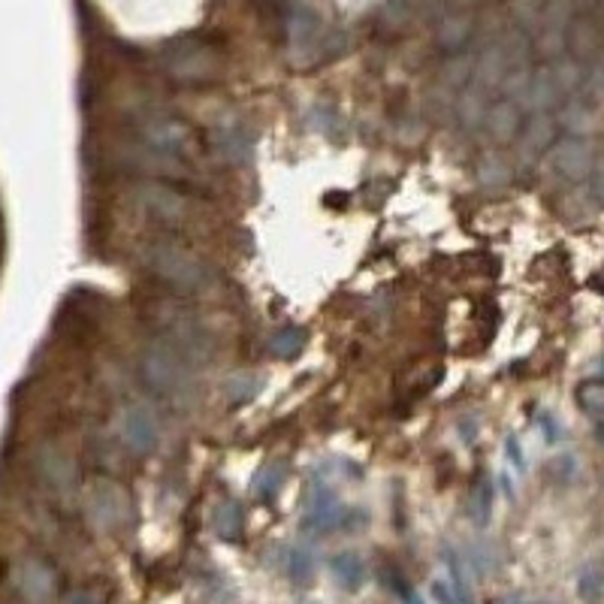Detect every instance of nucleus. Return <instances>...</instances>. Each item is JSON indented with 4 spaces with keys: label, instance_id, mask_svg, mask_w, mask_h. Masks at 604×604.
<instances>
[{
    "label": "nucleus",
    "instance_id": "16",
    "mask_svg": "<svg viewBox=\"0 0 604 604\" xmlns=\"http://www.w3.org/2000/svg\"><path fill=\"white\" fill-rule=\"evenodd\" d=\"M432 592H435V598H438V604H457V595H453V586L450 583H435L432 586Z\"/></svg>",
    "mask_w": 604,
    "mask_h": 604
},
{
    "label": "nucleus",
    "instance_id": "10",
    "mask_svg": "<svg viewBox=\"0 0 604 604\" xmlns=\"http://www.w3.org/2000/svg\"><path fill=\"white\" fill-rule=\"evenodd\" d=\"M577 405L598 423L604 420V381H586L577 387Z\"/></svg>",
    "mask_w": 604,
    "mask_h": 604
},
{
    "label": "nucleus",
    "instance_id": "15",
    "mask_svg": "<svg viewBox=\"0 0 604 604\" xmlns=\"http://www.w3.org/2000/svg\"><path fill=\"white\" fill-rule=\"evenodd\" d=\"M469 511H472V520H475V523H484V520H487V514H490V493H487V487H478V493L469 499Z\"/></svg>",
    "mask_w": 604,
    "mask_h": 604
},
{
    "label": "nucleus",
    "instance_id": "17",
    "mask_svg": "<svg viewBox=\"0 0 604 604\" xmlns=\"http://www.w3.org/2000/svg\"><path fill=\"white\" fill-rule=\"evenodd\" d=\"M67 604H100V598L94 592H88V589H79V592H73L67 598Z\"/></svg>",
    "mask_w": 604,
    "mask_h": 604
},
{
    "label": "nucleus",
    "instance_id": "13",
    "mask_svg": "<svg viewBox=\"0 0 604 604\" xmlns=\"http://www.w3.org/2000/svg\"><path fill=\"white\" fill-rule=\"evenodd\" d=\"M40 466H43V472H46V478L55 484V487H67V481L73 478V469H70V463L67 460H61L55 450H49L46 457L40 460Z\"/></svg>",
    "mask_w": 604,
    "mask_h": 604
},
{
    "label": "nucleus",
    "instance_id": "9",
    "mask_svg": "<svg viewBox=\"0 0 604 604\" xmlns=\"http://www.w3.org/2000/svg\"><path fill=\"white\" fill-rule=\"evenodd\" d=\"M242 508L236 502H224L215 514V532L224 538V541H236L242 535Z\"/></svg>",
    "mask_w": 604,
    "mask_h": 604
},
{
    "label": "nucleus",
    "instance_id": "14",
    "mask_svg": "<svg viewBox=\"0 0 604 604\" xmlns=\"http://www.w3.org/2000/svg\"><path fill=\"white\" fill-rule=\"evenodd\" d=\"M284 478H287V469H284V466H272V469H266V472L257 478V493H260L263 499L275 496V493L281 490Z\"/></svg>",
    "mask_w": 604,
    "mask_h": 604
},
{
    "label": "nucleus",
    "instance_id": "3",
    "mask_svg": "<svg viewBox=\"0 0 604 604\" xmlns=\"http://www.w3.org/2000/svg\"><path fill=\"white\" fill-rule=\"evenodd\" d=\"M118 432H121V441L130 453L136 457H145V453L155 450L158 444V426L151 420V414L145 408H130L124 411L121 423H118Z\"/></svg>",
    "mask_w": 604,
    "mask_h": 604
},
{
    "label": "nucleus",
    "instance_id": "4",
    "mask_svg": "<svg viewBox=\"0 0 604 604\" xmlns=\"http://www.w3.org/2000/svg\"><path fill=\"white\" fill-rule=\"evenodd\" d=\"M16 589L22 592L25 601L31 604H46L55 595V574L46 562L28 559L16 568Z\"/></svg>",
    "mask_w": 604,
    "mask_h": 604
},
{
    "label": "nucleus",
    "instance_id": "12",
    "mask_svg": "<svg viewBox=\"0 0 604 604\" xmlns=\"http://www.w3.org/2000/svg\"><path fill=\"white\" fill-rule=\"evenodd\" d=\"M312 574H315V556H312V550L309 547H296L290 553V577L296 583H309Z\"/></svg>",
    "mask_w": 604,
    "mask_h": 604
},
{
    "label": "nucleus",
    "instance_id": "1",
    "mask_svg": "<svg viewBox=\"0 0 604 604\" xmlns=\"http://www.w3.org/2000/svg\"><path fill=\"white\" fill-rule=\"evenodd\" d=\"M142 375H145V384L161 396L179 399L191 393V372L185 369V363L179 360L173 348L151 345L142 357Z\"/></svg>",
    "mask_w": 604,
    "mask_h": 604
},
{
    "label": "nucleus",
    "instance_id": "7",
    "mask_svg": "<svg viewBox=\"0 0 604 604\" xmlns=\"http://www.w3.org/2000/svg\"><path fill=\"white\" fill-rule=\"evenodd\" d=\"M553 161H556V167H559V173L565 179H583L589 173V164H592L589 148L583 142H565V145H559V151H553Z\"/></svg>",
    "mask_w": 604,
    "mask_h": 604
},
{
    "label": "nucleus",
    "instance_id": "20",
    "mask_svg": "<svg viewBox=\"0 0 604 604\" xmlns=\"http://www.w3.org/2000/svg\"><path fill=\"white\" fill-rule=\"evenodd\" d=\"M508 604H526V601H520V598H511Z\"/></svg>",
    "mask_w": 604,
    "mask_h": 604
},
{
    "label": "nucleus",
    "instance_id": "11",
    "mask_svg": "<svg viewBox=\"0 0 604 604\" xmlns=\"http://www.w3.org/2000/svg\"><path fill=\"white\" fill-rule=\"evenodd\" d=\"M299 348H302V333H299L296 327H284V330H278V333L269 339V351H272V357H278V360L296 357Z\"/></svg>",
    "mask_w": 604,
    "mask_h": 604
},
{
    "label": "nucleus",
    "instance_id": "6",
    "mask_svg": "<svg viewBox=\"0 0 604 604\" xmlns=\"http://www.w3.org/2000/svg\"><path fill=\"white\" fill-rule=\"evenodd\" d=\"M345 526V511L339 505V499L330 493V490H315V499L309 505V514H306V529H315V532H333Z\"/></svg>",
    "mask_w": 604,
    "mask_h": 604
},
{
    "label": "nucleus",
    "instance_id": "18",
    "mask_svg": "<svg viewBox=\"0 0 604 604\" xmlns=\"http://www.w3.org/2000/svg\"><path fill=\"white\" fill-rule=\"evenodd\" d=\"M595 435H598V441H604V420L595 423Z\"/></svg>",
    "mask_w": 604,
    "mask_h": 604
},
{
    "label": "nucleus",
    "instance_id": "19",
    "mask_svg": "<svg viewBox=\"0 0 604 604\" xmlns=\"http://www.w3.org/2000/svg\"><path fill=\"white\" fill-rule=\"evenodd\" d=\"M598 194H601V200H604V176H598Z\"/></svg>",
    "mask_w": 604,
    "mask_h": 604
},
{
    "label": "nucleus",
    "instance_id": "2",
    "mask_svg": "<svg viewBox=\"0 0 604 604\" xmlns=\"http://www.w3.org/2000/svg\"><path fill=\"white\" fill-rule=\"evenodd\" d=\"M151 269H155L161 278L173 281L176 287H200L203 278H206L203 266L194 257H188V254H182L176 248H155V251H151Z\"/></svg>",
    "mask_w": 604,
    "mask_h": 604
},
{
    "label": "nucleus",
    "instance_id": "5",
    "mask_svg": "<svg viewBox=\"0 0 604 604\" xmlns=\"http://www.w3.org/2000/svg\"><path fill=\"white\" fill-rule=\"evenodd\" d=\"M88 514L97 526H118L127 514V496L115 484H97L88 493Z\"/></svg>",
    "mask_w": 604,
    "mask_h": 604
},
{
    "label": "nucleus",
    "instance_id": "8",
    "mask_svg": "<svg viewBox=\"0 0 604 604\" xmlns=\"http://www.w3.org/2000/svg\"><path fill=\"white\" fill-rule=\"evenodd\" d=\"M333 577L339 580V586H345V589L354 592L366 580V565H363V559L357 553H339L333 559Z\"/></svg>",
    "mask_w": 604,
    "mask_h": 604
}]
</instances>
